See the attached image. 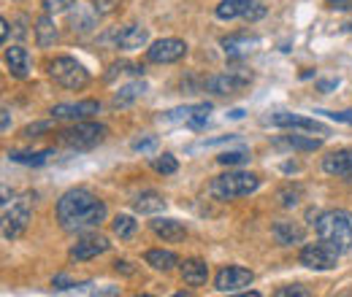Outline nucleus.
<instances>
[{
	"instance_id": "1",
	"label": "nucleus",
	"mask_w": 352,
	"mask_h": 297,
	"mask_svg": "<svg viewBox=\"0 0 352 297\" xmlns=\"http://www.w3.org/2000/svg\"><path fill=\"white\" fill-rule=\"evenodd\" d=\"M54 211L65 233H87V230L100 227V222L106 219V203L85 187H76V189H68L57 200Z\"/></svg>"
},
{
	"instance_id": "2",
	"label": "nucleus",
	"mask_w": 352,
	"mask_h": 297,
	"mask_svg": "<svg viewBox=\"0 0 352 297\" xmlns=\"http://www.w3.org/2000/svg\"><path fill=\"white\" fill-rule=\"evenodd\" d=\"M314 230H317V238L322 243H328L331 249H336L339 254L352 252V213L350 211H325L317 213V222H314Z\"/></svg>"
},
{
	"instance_id": "3",
	"label": "nucleus",
	"mask_w": 352,
	"mask_h": 297,
	"mask_svg": "<svg viewBox=\"0 0 352 297\" xmlns=\"http://www.w3.org/2000/svg\"><path fill=\"white\" fill-rule=\"evenodd\" d=\"M258 187H261V178H258L255 173L228 170V173H222V176H217V178L212 181L209 192H212V198H217V200H222V203H228V200L252 195Z\"/></svg>"
},
{
	"instance_id": "4",
	"label": "nucleus",
	"mask_w": 352,
	"mask_h": 297,
	"mask_svg": "<svg viewBox=\"0 0 352 297\" xmlns=\"http://www.w3.org/2000/svg\"><path fill=\"white\" fill-rule=\"evenodd\" d=\"M49 76L54 84H60L63 89H85L89 84V71L74 57H54L46 65Z\"/></svg>"
},
{
	"instance_id": "5",
	"label": "nucleus",
	"mask_w": 352,
	"mask_h": 297,
	"mask_svg": "<svg viewBox=\"0 0 352 297\" xmlns=\"http://www.w3.org/2000/svg\"><path fill=\"white\" fill-rule=\"evenodd\" d=\"M106 132L109 130L103 128V125H98V122H76L74 128L60 132V143L68 146V149H74V152H89L98 143H103Z\"/></svg>"
},
{
	"instance_id": "6",
	"label": "nucleus",
	"mask_w": 352,
	"mask_h": 297,
	"mask_svg": "<svg viewBox=\"0 0 352 297\" xmlns=\"http://www.w3.org/2000/svg\"><path fill=\"white\" fill-rule=\"evenodd\" d=\"M298 262L309 268V270H333L336 262H339V252L331 249L328 243H307L298 254Z\"/></svg>"
},
{
	"instance_id": "7",
	"label": "nucleus",
	"mask_w": 352,
	"mask_h": 297,
	"mask_svg": "<svg viewBox=\"0 0 352 297\" xmlns=\"http://www.w3.org/2000/svg\"><path fill=\"white\" fill-rule=\"evenodd\" d=\"M263 125H271V128L304 130V132H317V135H328V132H331V130L325 128L322 122H317V119H309V117H301V114H287V111L268 114V117H263Z\"/></svg>"
},
{
	"instance_id": "8",
	"label": "nucleus",
	"mask_w": 352,
	"mask_h": 297,
	"mask_svg": "<svg viewBox=\"0 0 352 297\" xmlns=\"http://www.w3.org/2000/svg\"><path fill=\"white\" fill-rule=\"evenodd\" d=\"M28 222H30V203H28V200L14 203L11 209L3 211V238H6V241L19 238V235L28 230Z\"/></svg>"
},
{
	"instance_id": "9",
	"label": "nucleus",
	"mask_w": 352,
	"mask_h": 297,
	"mask_svg": "<svg viewBox=\"0 0 352 297\" xmlns=\"http://www.w3.org/2000/svg\"><path fill=\"white\" fill-rule=\"evenodd\" d=\"M252 281H255L252 270L239 268V265H228V268H222L220 273H217L214 287H217V292H239V289L250 287Z\"/></svg>"
},
{
	"instance_id": "10",
	"label": "nucleus",
	"mask_w": 352,
	"mask_h": 297,
	"mask_svg": "<svg viewBox=\"0 0 352 297\" xmlns=\"http://www.w3.org/2000/svg\"><path fill=\"white\" fill-rule=\"evenodd\" d=\"M100 111L98 100H79V103H60L52 108V119H63V122H85L89 117H95Z\"/></svg>"
},
{
	"instance_id": "11",
	"label": "nucleus",
	"mask_w": 352,
	"mask_h": 297,
	"mask_svg": "<svg viewBox=\"0 0 352 297\" xmlns=\"http://www.w3.org/2000/svg\"><path fill=\"white\" fill-rule=\"evenodd\" d=\"M184 54H187V43L179 41V38H160V41H155L146 49L149 62H157V65L176 62V60H182Z\"/></svg>"
},
{
	"instance_id": "12",
	"label": "nucleus",
	"mask_w": 352,
	"mask_h": 297,
	"mask_svg": "<svg viewBox=\"0 0 352 297\" xmlns=\"http://www.w3.org/2000/svg\"><path fill=\"white\" fill-rule=\"evenodd\" d=\"M252 82V73H239V71H228V73H217L212 79H206V89L214 95H236L241 89H247Z\"/></svg>"
},
{
	"instance_id": "13",
	"label": "nucleus",
	"mask_w": 352,
	"mask_h": 297,
	"mask_svg": "<svg viewBox=\"0 0 352 297\" xmlns=\"http://www.w3.org/2000/svg\"><path fill=\"white\" fill-rule=\"evenodd\" d=\"M109 246H111V243H109V238H103V235H85L82 241H76V243L71 246L68 257L76 259V262H85V259H92V257L109 252Z\"/></svg>"
},
{
	"instance_id": "14",
	"label": "nucleus",
	"mask_w": 352,
	"mask_h": 297,
	"mask_svg": "<svg viewBox=\"0 0 352 297\" xmlns=\"http://www.w3.org/2000/svg\"><path fill=\"white\" fill-rule=\"evenodd\" d=\"M149 41V30L144 25H128L122 30H117L114 36V46L122 49V51H135V49H144Z\"/></svg>"
},
{
	"instance_id": "15",
	"label": "nucleus",
	"mask_w": 352,
	"mask_h": 297,
	"mask_svg": "<svg viewBox=\"0 0 352 297\" xmlns=\"http://www.w3.org/2000/svg\"><path fill=\"white\" fill-rule=\"evenodd\" d=\"M201 114H212V103H190V106H179L171 108L166 114H160V122L163 125H176V122H190L192 117H201Z\"/></svg>"
},
{
	"instance_id": "16",
	"label": "nucleus",
	"mask_w": 352,
	"mask_h": 297,
	"mask_svg": "<svg viewBox=\"0 0 352 297\" xmlns=\"http://www.w3.org/2000/svg\"><path fill=\"white\" fill-rule=\"evenodd\" d=\"M6 65H8V73L14 79H28V73H30V54H28V49L8 46L6 49Z\"/></svg>"
},
{
	"instance_id": "17",
	"label": "nucleus",
	"mask_w": 352,
	"mask_h": 297,
	"mask_svg": "<svg viewBox=\"0 0 352 297\" xmlns=\"http://www.w3.org/2000/svg\"><path fill=\"white\" fill-rule=\"evenodd\" d=\"M322 170L331 173V176H339V178H352V149H342V152H333L322 160Z\"/></svg>"
},
{
	"instance_id": "18",
	"label": "nucleus",
	"mask_w": 352,
	"mask_h": 297,
	"mask_svg": "<svg viewBox=\"0 0 352 297\" xmlns=\"http://www.w3.org/2000/svg\"><path fill=\"white\" fill-rule=\"evenodd\" d=\"M179 270H182V278H184L190 287H201V284H206V278H209V265L201 262V259H184V262L179 265Z\"/></svg>"
},
{
	"instance_id": "19",
	"label": "nucleus",
	"mask_w": 352,
	"mask_h": 297,
	"mask_svg": "<svg viewBox=\"0 0 352 297\" xmlns=\"http://www.w3.org/2000/svg\"><path fill=\"white\" fill-rule=\"evenodd\" d=\"M152 233H155L157 238L168 241V243H176V241H182V238L187 235L184 224L176 222V219H155V222H152Z\"/></svg>"
},
{
	"instance_id": "20",
	"label": "nucleus",
	"mask_w": 352,
	"mask_h": 297,
	"mask_svg": "<svg viewBox=\"0 0 352 297\" xmlns=\"http://www.w3.org/2000/svg\"><path fill=\"white\" fill-rule=\"evenodd\" d=\"M255 46H258V38H250V36H228V38H222V49H225V54H228V57H233V60L247 57Z\"/></svg>"
},
{
	"instance_id": "21",
	"label": "nucleus",
	"mask_w": 352,
	"mask_h": 297,
	"mask_svg": "<svg viewBox=\"0 0 352 297\" xmlns=\"http://www.w3.org/2000/svg\"><path fill=\"white\" fill-rule=\"evenodd\" d=\"M274 238H276L282 246L301 243V241H304V227L296 224V222H276V224H274Z\"/></svg>"
},
{
	"instance_id": "22",
	"label": "nucleus",
	"mask_w": 352,
	"mask_h": 297,
	"mask_svg": "<svg viewBox=\"0 0 352 297\" xmlns=\"http://www.w3.org/2000/svg\"><path fill=\"white\" fill-rule=\"evenodd\" d=\"M252 3L255 0H220V5L214 8V14H217V19H236V16H247V11L252 8Z\"/></svg>"
},
{
	"instance_id": "23",
	"label": "nucleus",
	"mask_w": 352,
	"mask_h": 297,
	"mask_svg": "<svg viewBox=\"0 0 352 297\" xmlns=\"http://www.w3.org/2000/svg\"><path fill=\"white\" fill-rule=\"evenodd\" d=\"M133 209H135L138 213H160L163 209H166V200H163V195H157V192L146 189V192L135 195Z\"/></svg>"
},
{
	"instance_id": "24",
	"label": "nucleus",
	"mask_w": 352,
	"mask_h": 297,
	"mask_svg": "<svg viewBox=\"0 0 352 297\" xmlns=\"http://www.w3.org/2000/svg\"><path fill=\"white\" fill-rule=\"evenodd\" d=\"M54 157V149H41V152H8V160L11 163H19V165H46L49 160Z\"/></svg>"
},
{
	"instance_id": "25",
	"label": "nucleus",
	"mask_w": 352,
	"mask_h": 297,
	"mask_svg": "<svg viewBox=\"0 0 352 297\" xmlns=\"http://www.w3.org/2000/svg\"><path fill=\"white\" fill-rule=\"evenodd\" d=\"M146 265H152L155 270H171L174 265H179V257L168 249H152L146 252Z\"/></svg>"
},
{
	"instance_id": "26",
	"label": "nucleus",
	"mask_w": 352,
	"mask_h": 297,
	"mask_svg": "<svg viewBox=\"0 0 352 297\" xmlns=\"http://www.w3.org/2000/svg\"><path fill=\"white\" fill-rule=\"evenodd\" d=\"M144 92H146V84H144V82H133V84L122 86V89L114 95V100H111V103H114V106H120V108H122V106H131L133 100H138Z\"/></svg>"
},
{
	"instance_id": "27",
	"label": "nucleus",
	"mask_w": 352,
	"mask_h": 297,
	"mask_svg": "<svg viewBox=\"0 0 352 297\" xmlns=\"http://www.w3.org/2000/svg\"><path fill=\"white\" fill-rule=\"evenodd\" d=\"M276 146H290V149H301V152H317L322 146V141L304 138V135H285V138H276Z\"/></svg>"
},
{
	"instance_id": "28",
	"label": "nucleus",
	"mask_w": 352,
	"mask_h": 297,
	"mask_svg": "<svg viewBox=\"0 0 352 297\" xmlns=\"http://www.w3.org/2000/svg\"><path fill=\"white\" fill-rule=\"evenodd\" d=\"M36 41H38V46H44V49L57 41V25L49 16H41L36 22Z\"/></svg>"
},
{
	"instance_id": "29",
	"label": "nucleus",
	"mask_w": 352,
	"mask_h": 297,
	"mask_svg": "<svg viewBox=\"0 0 352 297\" xmlns=\"http://www.w3.org/2000/svg\"><path fill=\"white\" fill-rule=\"evenodd\" d=\"M111 227H114V235H120V238H133L135 230H138V222H135L133 216H125V213H122V216L114 219Z\"/></svg>"
},
{
	"instance_id": "30",
	"label": "nucleus",
	"mask_w": 352,
	"mask_h": 297,
	"mask_svg": "<svg viewBox=\"0 0 352 297\" xmlns=\"http://www.w3.org/2000/svg\"><path fill=\"white\" fill-rule=\"evenodd\" d=\"M95 8H89V11H76L74 16H71V25H74V30H79V33H87L95 27Z\"/></svg>"
},
{
	"instance_id": "31",
	"label": "nucleus",
	"mask_w": 352,
	"mask_h": 297,
	"mask_svg": "<svg viewBox=\"0 0 352 297\" xmlns=\"http://www.w3.org/2000/svg\"><path fill=\"white\" fill-rule=\"evenodd\" d=\"M220 165H244L250 163V149H228L217 157Z\"/></svg>"
},
{
	"instance_id": "32",
	"label": "nucleus",
	"mask_w": 352,
	"mask_h": 297,
	"mask_svg": "<svg viewBox=\"0 0 352 297\" xmlns=\"http://www.w3.org/2000/svg\"><path fill=\"white\" fill-rule=\"evenodd\" d=\"M152 168L157 170V173H163V176H171L179 170V163H176L174 154H163V157H157L155 163H152Z\"/></svg>"
},
{
	"instance_id": "33",
	"label": "nucleus",
	"mask_w": 352,
	"mask_h": 297,
	"mask_svg": "<svg viewBox=\"0 0 352 297\" xmlns=\"http://www.w3.org/2000/svg\"><path fill=\"white\" fill-rule=\"evenodd\" d=\"M157 149V138L155 135H146V138H138L133 141V152H141V154H149Z\"/></svg>"
},
{
	"instance_id": "34",
	"label": "nucleus",
	"mask_w": 352,
	"mask_h": 297,
	"mask_svg": "<svg viewBox=\"0 0 352 297\" xmlns=\"http://www.w3.org/2000/svg\"><path fill=\"white\" fill-rule=\"evenodd\" d=\"M52 287H54V289H85V287H89V284H76L74 278H68V276L60 273V276L52 278Z\"/></svg>"
},
{
	"instance_id": "35",
	"label": "nucleus",
	"mask_w": 352,
	"mask_h": 297,
	"mask_svg": "<svg viewBox=\"0 0 352 297\" xmlns=\"http://www.w3.org/2000/svg\"><path fill=\"white\" fill-rule=\"evenodd\" d=\"M298 198H301V189H298V187H296V189H290V187H287V189H282V192H279V200H282V206H285V209H293V206L298 203Z\"/></svg>"
},
{
	"instance_id": "36",
	"label": "nucleus",
	"mask_w": 352,
	"mask_h": 297,
	"mask_svg": "<svg viewBox=\"0 0 352 297\" xmlns=\"http://www.w3.org/2000/svg\"><path fill=\"white\" fill-rule=\"evenodd\" d=\"M76 0H44L46 14H60V11H68Z\"/></svg>"
},
{
	"instance_id": "37",
	"label": "nucleus",
	"mask_w": 352,
	"mask_h": 297,
	"mask_svg": "<svg viewBox=\"0 0 352 297\" xmlns=\"http://www.w3.org/2000/svg\"><path fill=\"white\" fill-rule=\"evenodd\" d=\"M320 114H325V117H328V119H333V122L352 125V111H320Z\"/></svg>"
},
{
	"instance_id": "38",
	"label": "nucleus",
	"mask_w": 352,
	"mask_h": 297,
	"mask_svg": "<svg viewBox=\"0 0 352 297\" xmlns=\"http://www.w3.org/2000/svg\"><path fill=\"white\" fill-rule=\"evenodd\" d=\"M263 16H265L263 3H252V8L247 11V16H244V19H247V22H258V19H263Z\"/></svg>"
},
{
	"instance_id": "39",
	"label": "nucleus",
	"mask_w": 352,
	"mask_h": 297,
	"mask_svg": "<svg viewBox=\"0 0 352 297\" xmlns=\"http://www.w3.org/2000/svg\"><path fill=\"white\" fill-rule=\"evenodd\" d=\"M276 295L279 297H290V295H301V297H307L309 292L301 287V284H293V287H282V289H276Z\"/></svg>"
},
{
	"instance_id": "40",
	"label": "nucleus",
	"mask_w": 352,
	"mask_h": 297,
	"mask_svg": "<svg viewBox=\"0 0 352 297\" xmlns=\"http://www.w3.org/2000/svg\"><path fill=\"white\" fill-rule=\"evenodd\" d=\"M92 8L98 14H109V11H114V0H92Z\"/></svg>"
},
{
	"instance_id": "41",
	"label": "nucleus",
	"mask_w": 352,
	"mask_h": 297,
	"mask_svg": "<svg viewBox=\"0 0 352 297\" xmlns=\"http://www.w3.org/2000/svg\"><path fill=\"white\" fill-rule=\"evenodd\" d=\"M333 11H352V0H328Z\"/></svg>"
},
{
	"instance_id": "42",
	"label": "nucleus",
	"mask_w": 352,
	"mask_h": 297,
	"mask_svg": "<svg viewBox=\"0 0 352 297\" xmlns=\"http://www.w3.org/2000/svg\"><path fill=\"white\" fill-rule=\"evenodd\" d=\"M114 268H117L120 273H125V276H133V273H135V268H133L131 262H125V259H122V262L117 259V262H114Z\"/></svg>"
},
{
	"instance_id": "43",
	"label": "nucleus",
	"mask_w": 352,
	"mask_h": 297,
	"mask_svg": "<svg viewBox=\"0 0 352 297\" xmlns=\"http://www.w3.org/2000/svg\"><path fill=\"white\" fill-rule=\"evenodd\" d=\"M339 86V79H328V82H317V89L320 92H331V89H336Z\"/></svg>"
},
{
	"instance_id": "44",
	"label": "nucleus",
	"mask_w": 352,
	"mask_h": 297,
	"mask_svg": "<svg viewBox=\"0 0 352 297\" xmlns=\"http://www.w3.org/2000/svg\"><path fill=\"white\" fill-rule=\"evenodd\" d=\"M44 130H49V122H41V125H30V128L25 130V135H28V138H33L36 132H44Z\"/></svg>"
},
{
	"instance_id": "45",
	"label": "nucleus",
	"mask_w": 352,
	"mask_h": 297,
	"mask_svg": "<svg viewBox=\"0 0 352 297\" xmlns=\"http://www.w3.org/2000/svg\"><path fill=\"white\" fill-rule=\"evenodd\" d=\"M8 128H11V111L3 106V132H8Z\"/></svg>"
},
{
	"instance_id": "46",
	"label": "nucleus",
	"mask_w": 352,
	"mask_h": 297,
	"mask_svg": "<svg viewBox=\"0 0 352 297\" xmlns=\"http://www.w3.org/2000/svg\"><path fill=\"white\" fill-rule=\"evenodd\" d=\"M0 38H3V43L8 41V19H0Z\"/></svg>"
},
{
	"instance_id": "47",
	"label": "nucleus",
	"mask_w": 352,
	"mask_h": 297,
	"mask_svg": "<svg viewBox=\"0 0 352 297\" xmlns=\"http://www.w3.org/2000/svg\"><path fill=\"white\" fill-rule=\"evenodd\" d=\"M228 117L230 119H241L244 117V108H233V111H228Z\"/></svg>"
}]
</instances>
